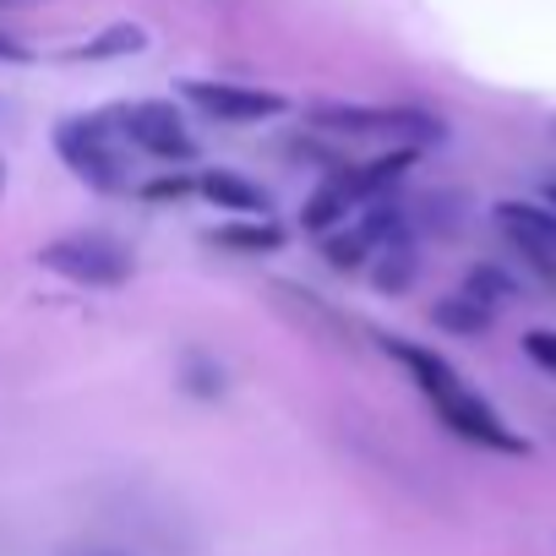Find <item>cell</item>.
I'll return each instance as SVG.
<instances>
[{"label": "cell", "instance_id": "obj_1", "mask_svg": "<svg viewBox=\"0 0 556 556\" xmlns=\"http://www.w3.org/2000/svg\"><path fill=\"white\" fill-rule=\"evenodd\" d=\"M388 355L415 377V388L426 393V404L437 409V420H442L453 437H464V442H475V447H491V453H529V442H523L437 350H420V344H409V339H388Z\"/></svg>", "mask_w": 556, "mask_h": 556}, {"label": "cell", "instance_id": "obj_2", "mask_svg": "<svg viewBox=\"0 0 556 556\" xmlns=\"http://www.w3.org/2000/svg\"><path fill=\"white\" fill-rule=\"evenodd\" d=\"M409 164H415V148L382 153V159H371V164H339V169H328V180L306 197L301 224H306L312 235L339 229V224H344V218H355L366 202H377L382 191H393V186L409 175Z\"/></svg>", "mask_w": 556, "mask_h": 556}, {"label": "cell", "instance_id": "obj_3", "mask_svg": "<svg viewBox=\"0 0 556 556\" xmlns=\"http://www.w3.org/2000/svg\"><path fill=\"white\" fill-rule=\"evenodd\" d=\"M55 153L93 191H126V180H131L126 175V137H121V126H115L110 110H99V115H66L55 126Z\"/></svg>", "mask_w": 556, "mask_h": 556}, {"label": "cell", "instance_id": "obj_4", "mask_svg": "<svg viewBox=\"0 0 556 556\" xmlns=\"http://www.w3.org/2000/svg\"><path fill=\"white\" fill-rule=\"evenodd\" d=\"M39 262L88 290H115L131 278V251L110 235H61V240L39 245Z\"/></svg>", "mask_w": 556, "mask_h": 556}, {"label": "cell", "instance_id": "obj_5", "mask_svg": "<svg viewBox=\"0 0 556 556\" xmlns=\"http://www.w3.org/2000/svg\"><path fill=\"white\" fill-rule=\"evenodd\" d=\"M110 115H115L121 137H126L131 148H142L148 159H164V164L197 159V137L186 131V121H180L175 104H164V99H137V104H115Z\"/></svg>", "mask_w": 556, "mask_h": 556}, {"label": "cell", "instance_id": "obj_6", "mask_svg": "<svg viewBox=\"0 0 556 556\" xmlns=\"http://www.w3.org/2000/svg\"><path fill=\"white\" fill-rule=\"evenodd\" d=\"M323 131L339 137H404V142H442V121L426 110H388V104H323Z\"/></svg>", "mask_w": 556, "mask_h": 556}, {"label": "cell", "instance_id": "obj_7", "mask_svg": "<svg viewBox=\"0 0 556 556\" xmlns=\"http://www.w3.org/2000/svg\"><path fill=\"white\" fill-rule=\"evenodd\" d=\"M399 229H404V213L377 197V202H366V213H355V224L344 218V229H328V235H323V256H328V267L355 273V267H366V262L377 256V245H382L388 235H399Z\"/></svg>", "mask_w": 556, "mask_h": 556}, {"label": "cell", "instance_id": "obj_8", "mask_svg": "<svg viewBox=\"0 0 556 556\" xmlns=\"http://www.w3.org/2000/svg\"><path fill=\"white\" fill-rule=\"evenodd\" d=\"M180 93H186L202 115H213V121H224V126H251V121L285 115V93L245 88V83H186Z\"/></svg>", "mask_w": 556, "mask_h": 556}, {"label": "cell", "instance_id": "obj_9", "mask_svg": "<svg viewBox=\"0 0 556 556\" xmlns=\"http://www.w3.org/2000/svg\"><path fill=\"white\" fill-rule=\"evenodd\" d=\"M496 224H502V235H507L540 273L556 278V202H551V207H540V202H502V207H496Z\"/></svg>", "mask_w": 556, "mask_h": 556}, {"label": "cell", "instance_id": "obj_10", "mask_svg": "<svg viewBox=\"0 0 556 556\" xmlns=\"http://www.w3.org/2000/svg\"><path fill=\"white\" fill-rule=\"evenodd\" d=\"M197 191L218 207V213H245V218H267V207H273V197L256 186V180H245V175H235V169H202L197 175Z\"/></svg>", "mask_w": 556, "mask_h": 556}, {"label": "cell", "instance_id": "obj_11", "mask_svg": "<svg viewBox=\"0 0 556 556\" xmlns=\"http://www.w3.org/2000/svg\"><path fill=\"white\" fill-rule=\"evenodd\" d=\"M377 290H409V278H415V267H420V256H415V240H409V224L399 229V235H388L382 245H377Z\"/></svg>", "mask_w": 556, "mask_h": 556}, {"label": "cell", "instance_id": "obj_12", "mask_svg": "<svg viewBox=\"0 0 556 556\" xmlns=\"http://www.w3.org/2000/svg\"><path fill=\"white\" fill-rule=\"evenodd\" d=\"M207 240L224 245V251H240V256H273L285 245V229L267 224V218H245V224H218Z\"/></svg>", "mask_w": 556, "mask_h": 556}, {"label": "cell", "instance_id": "obj_13", "mask_svg": "<svg viewBox=\"0 0 556 556\" xmlns=\"http://www.w3.org/2000/svg\"><path fill=\"white\" fill-rule=\"evenodd\" d=\"M137 50H148V28L121 23V28H104L99 39L77 45V50H72V61H115V55H137Z\"/></svg>", "mask_w": 556, "mask_h": 556}, {"label": "cell", "instance_id": "obj_14", "mask_svg": "<svg viewBox=\"0 0 556 556\" xmlns=\"http://www.w3.org/2000/svg\"><path fill=\"white\" fill-rule=\"evenodd\" d=\"M431 317H437V323H442L447 333H485L496 312H491L485 301H475L469 290H458V295H447V301H437V312H431Z\"/></svg>", "mask_w": 556, "mask_h": 556}, {"label": "cell", "instance_id": "obj_15", "mask_svg": "<svg viewBox=\"0 0 556 556\" xmlns=\"http://www.w3.org/2000/svg\"><path fill=\"white\" fill-rule=\"evenodd\" d=\"M464 290L496 312V306H507V301H513V278H507L502 267H491V262H485V267H475V273H469V285H464Z\"/></svg>", "mask_w": 556, "mask_h": 556}, {"label": "cell", "instance_id": "obj_16", "mask_svg": "<svg viewBox=\"0 0 556 556\" xmlns=\"http://www.w3.org/2000/svg\"><path fill=\"white\" fill-rule=\"evenodd\" d=\"M523 355H529L534 366L556 371V333H551V328H534V333H523Z\"/></svg>", "mask_w": 556, "mask_h": 556}, {"label": "cell", "instance_id": "obj_17", "mask_svg": "<svg viewBox=\"0 0 556 556\" xmlns=\"http://www.w3.org/2000/svg\"><path fill=\"white\" fill-rule=\"evenodd\" d=\"M186 191H197V180H186V175H164V180L142 186V197H186Z\"/></svg>", "mask_w": 556, "mask_h": 556}, {"label": "cell", "instance_id": "obj_18", "mask_svg": "<svg viewBox=\"0 0 556 556\" xmlns=\"http://www.w3.org/2000/svg\"><path fill=\"white\" fill-rule=\"evenodd\" d=\"M0 61H17V66H28V61H34V50H28V45H17L12 34H0Z\"/></svg>", "mask_w": 556, "mask_h": 556}, {"label": "cell", "instance_id": "obj_19", "mask_svg": "<svg viewBox=\"0 0 556 556\" xmlns=\"http://www.w3.org/2000/svg\"><path fill=\"white\" fill-rule=\"evenodd\" d=\"M66 556H115V551H66Z\"/></svg>", "mask_w": 556, "mask_h": 556}, {"label": "cell", "instance_id": "obj_20", "mask_svg": "<svg viewBox=\"0 0 556 556\" xmlns=\"http://www.w3.org/2000/svg\"><path fill=\"white\" fill-rule=\"evenodd\" d=\"M545 202H556V180H551V186H545Z\"/></svg>", "mask_w": 556, "mask_h": 556}, {"label": "cell", "instance_id": "obj_21", "mask_svg": "<svg viewBox=\"0 0 556 556\" xmlns=\"http://www.w3.org/2000/svg\"><path fill=\"white\" fill-rule=\"evenodd\" d=\"M0 186H7V164H0Z\"/></svg>", "mask_w": 556, "mask_h": 556}]
</instances>
